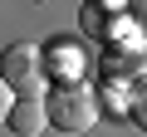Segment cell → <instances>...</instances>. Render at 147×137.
<instances>
[{"mask_svg":"<svg viewBox=\"0 0 147 137\" xmlns=\"http://www.w3.org/2000/svg\"><path fill=\"white\" fill-rule=\"evenodd\" d=\"M10 103H15V98H10V83L0 79V122H5V113H10Z\"/></svg>","mask_w":147,"mask_h":137,"instance_id":"cell-5","label":"cell"},{"mask_svg":"<svg viewBox=\"0 0 147 137\" xmlns=\"http://www.w3.org/2000/svg\"><path fill=\"white\" fill-rule=\"evenodd\" d=\"M39 74V54L30 49V44H10L5 54H0V79H5L10 88H20L25 79H34Z\"/></svg>","mask_w":147,"mask_h":137,"instance_id":"cell-2","label":"cell"},{"mask_svg":"<svg viewBox=\"0 0 147 137\" xmlns=\"http://www.w3.org/2000/svg\"><path fill=\"white\" fill-rule=\"evenodd\" d=\"M5 127H10L15 137H39V132L49 127V118H44V103H34V98H20V103H10V113H5Z\"/></svg>","mask_w":147,"mask_h":137,"instance_id":"cell-3","label":"cell"},{"mask_svg":"<svg viewBox=\"0 0 147 137\" xmlns=\"http://www.w3.org/2000/svg\"><path fill=\"white\" fill-rule=\"evenodd\" d=\"M49 68L59 74H79V49H69V39H49Z\"/></svg>","mask_w":147,"mask_h":137,"instance_id":"cell-4","label":"cell"},{"mask_svg":"<svg viewBox=\"0 0 147 137\" xmlns=\"http://www.w3.org/2000/svg\"><path fill=\"white\" fill-rule=\"evenodd\" d=\"M44 118H49V127H59V132H88L93 127V118H98V98H93V88L88 83H59L49 98H44Z\"/></svg>","mask_w":147,"mask_h":137,"instance_id":"cell-1","label":"cell"}]
</instances>
